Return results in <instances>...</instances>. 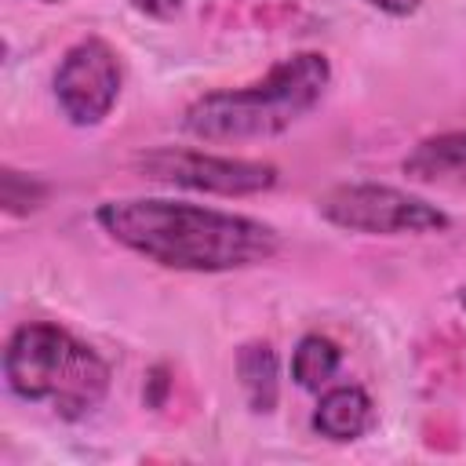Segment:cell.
<instances>
[{"label":"cell","instance_id":"obj_1","mask_svg":"<svg viewBox=\"0 0 466 466\" xmlns=\"http://www.w3.org/2000/svg\"><path fill=\"white\" fill-rule=\"evenodd\" d=\"M95 218L120 248L178 273L251 269L280 251V237L269 222L182 200H106Z\"/></svg>","mask_w":466,"mask_h":466},{"label":"cell","instance_id":"obj_2","mask_svg":"<svg viewBox=\"0 0 466 466\" xmlns=\"http://www.w3.org/2000/svg\"><path fill=\"white\" fill-rule=\"evenodd\" d=\"M331 84V62L320 51H295L244 87H222L193 98L182 131L200 142H255L295 127L313 113Z\"/></svg>","mask_w":466,"mask_h":466},{"label":"cell","instance_id":"obj_3","mask_svg":"<svg viewBox=\"0 0 466 466\" xmlns=\"http://www.w3.org/2000/svg\"><path fill=\"white\" fill-rule=\"evenodd\" d=\"M4 379L18 400L47 404L58 419L95 415L109 393L106 357L51 320H25L7 335Z\"/></svg>","mask_w":466,"mask_h":466},{"label":"cell","instance_id":"obj_4","mask_svg":"<svg viewBox=\"0 0 466 466\" xmlns=\"http://www.w3.org/2000/svg\"><path fill=\"white\" fill-rule=\"evenodd\" d=\"M317 211L324 222L364 233V237H422L444 233L451 226L448 211L437 204L382 182H342L317 197Z\"/></svg>","mask_w":466,"mask_h":466},{"label":"cell","instance_id":"obj_5","mask_svg":"<svg viewBox=\"0 0 466 466\" xmlns=\"http://www.w3.org/2000/svg\"><path fill=\"white\" fill-rule=\"evenodd\" d=\"M135 167L164 186L193 189V193H215V197H255L277 186V167L266 160H244V157H218L204 149H149L135 157Z\"/></svg>","mask_w":466,"mask_h":466},{"label":"cell","instance_id":"obj_6","mask_svg":"<svg viewBox=\"0 0 466 466\" xmlns=\"http://www.w3.org/2000/svg\"><path fill=\"white\" fill-rule=\"evenodd\" d=\"M120 58L102 36H80L55 69V102L73 127L102 124L120 98Z\"/></svg>","mask_w":466,"mask_h":466},{"label":"cell","instance_id":"obj_7","mask_svg":"<svg viewBox=\"0 0 466 466\" xmlns=\"http://www.w3.org/2000/svg\"><path fill=\"white\" fill-rule=\"evenodd\" d=\"M375 422V404L360 386H331L313 408V430L324 441L350 444L360 441Z\"/></svg>","mask_w":466,"mask_h":466},{"label":"cell","instance_id":"obj_8","mask_svg":"<svg viewBox=\"0 0 466 466\" xmlns=\"http://www.w3.org/2000/svg\"><path fill=\"white\" fill-rule=\"evenodd\" d=\"M404 175L430 186H466V127L422 138L404 157Z\"/></svg>","mask_w":466,"mask_h":466},{"label":"cell","instance_id":"obj_9","mask_svg":"<svg viewBox=\"0 0 466 466\" xmlns=\"http://www.w3.org/2000/svg\"><path fill=\"white\" fill-rule=\"evenodd\" d=\"M237 375L244 386V397L251 404V411L266 415L277 408V393H280V368H277V353L269 342H248L237 353Z\"/></svg>","mask_w":466,"mask_h":466},{"label":"cell","instance_id":"obj_10","mask_svg":"<svg viewBox=\"0 0 466 466\" xmlns=\"http://www.w3.org/2000/svg\"><path fill=\"white\" fill-rule=\"evenodd\" d=\"M342 368V350L324 339V335H302L295 353H291V379L302 386V390H317L328 386Z\"/></svg>","mask_w":466,"mask_h":466},{"label":"cell","instance_id":"obj_11","mask_svg":"<svg viewBox=\"0 0 466 466\" xmlns=\"http://www.w3.org/2000/svg\"><path fill=\"white\" fill-rule=\"evenodd\" d=\"M51 186L40 178V175H29V171H18V167H4L0 175V204L7 215H33L36 208H44Z\"/></svg>","mask_w":466,"mask_h":466},{"label":"cell","instance_id":"obj_12","mask_svg":"<svg viewBox=\"0 0 466 466\" xmlns=\"http://www.w3.org/2000/svg\"><path fill=\"white\" fill-rule=\"evenodd\" d=\"M131 7H135V11H142V15H149V18L167 22V18H175V15H178L182 0H131Z\"/></svg>","mask_w":466,"mask_h":466},{"label":"cell","instance_id":"obj_13","mask_svg":"<svg viewBox=\"0 0 466 466\" xmlns=\"http://www.w3.org/2000/svg\"><path fill=\"white\" fill-rule=\"evenodd\" d=\"M364 4L382 11V15H390V18H408V15H415L422 7V0H364Z\"/></svg>","mask_w":466,"mask_h":466},{"label":"cell","instance_id":"obj_14","mask_svg":"<svg viewBox=\"0 0 466 466\" xmlns=\"http://www.w3.org/2000/svg\"><path fill=\"white\" fill-rule=\"evenodd\" d=\"M459 306H462V309H466V284H462V288H459Z\"/></svg>","mask_w":466,"mask_h":466},{"label":"cell","instance_id":"obj_15","mask_svg":"<svg viewBox=\"0 0 466 466\" xmlns=\"http://www.w3.org/2000/svg\"><path fill=\"white\" fill-rule=\"evenodd\" d=\"M44 4H58V0H44Z\"/></svg>","mask_w":466,"mask_h":466}]
</instances>
